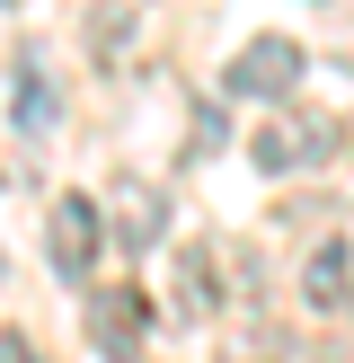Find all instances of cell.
Instances as JSON below:
<instances>
[{"instance_id":"cell-1","label":"cell","mask_w":354,"mask_h":363,"mask_svg":"<svg viewBox=\"0 0 354 363\" xmlns=\"http://www.w3.org/2000/svg\"><path fill=\"white\" fill-rule=\"evenodd\" d=\"M301 89V45L292 35H248L230 53V98H257V106H283Z\"/></svg>"},{"instance_id":"cell-2","label":"cell","mask_w":354,"mask_h":363,"mask_svg":"<svg viewBox=\"0 0 354 363\" xmlns=\"http://www.w3.org/2000/svg\"><path fill=\"white\" fill-rule=\"evenodd\" d=\"M336 151V124L328 116H275L257 142H248V160H257L266 177H292V169H319V160Z\"/></svg>"},{"instance_id":"cell-3","label":"cell","mask_w":354,"mask_h":363,"mask_svg":"<svg viewBox=\"0 0 354 363\" xmlns=\"http://www.w3.org/2000/svg\"><path fill=\"white\" fill-rule=\"evenodd\" d=\"M106 213L88 204V195H53V213H45V257H53V275H71L80 284L88 266H98V240H106Z\"/></svg>"},{"instance_id":"cell-4","label":"cell","mask_w":354,"mask_h":363,"mask_svg":"<svg viewBox=\"0 0 354 363\" xmlns=\"http://www.w3.org/2000/svg\"><path fill=\"white\" fill-rule=\"evenodd\" d=\"M106 230H115L124 248H159V230H169V204H159V186H142V177H115V186H106Z\"/></svg>"},{"instance_id":"cell-5","label":"cell","mask_w":354,"mask_h":363,"mask_svg":"<svg viewBox=\"0 0 354 363\" xmlns=\"http://www.w3.org/2000/svg\"><path fill=\"white\" fill-rule=\"evenodd\" d=\"M142 328H151L142 293H98V301H88V346H98L106 363H133L142 354Z\"/></svg>"},{"instance_id":"cell-6","label":"cell","mask_w":354,"mask_h":363,"mask_svg":"<svg viewBox=\"0 0 354 363\" xmlns=\"http://www.w3.org/2000/svg\"><path fill=\"white\" fill-rule=\"evenodd\" d=\"M346 275H354V257H346V240H328V248H319L310 266H301V293H310L319 311H336V301H346Z\"/></svg>"},{"instance_id":"cell-7","label":"cell","mask_w":354,"mask_h":363,"mask_svg":"<svg viewBox=\"0 0 354 363\" xmlns=\"http://www.w3.org/2000/svg\"><path fill=\"white\" fill-rule=\"evenodd\" d=\"M18 133H53V89H45V71L18 80Z\"/></svg>"},{"instance_id":"cell-8","label":"cell","mask_w":354,"mask_h":363,"mask_svg":"<svg viewBox=\"0 0 354 363\" xmlns=\"http://www.w3.org/2000/svg\"><path fill=\"white\" fill-rule=\"evenodd\" d=\"M212 311V266H204V248H186V319H204Z\"/></svg>"},{"instance_id":"cell-9","label":"cell","mask_w":354,"mask_h":363,"mask_svg":"<svg viewBox=\"0 0 354 363\" xmlns=\"http://www.w3.org/2000/svg\"><path fill=\"white\" fill-rule=\"evenodd\" d=\"M0 363H35V346H27L18 328H0Z\"/></svg>"}]
</instances>
